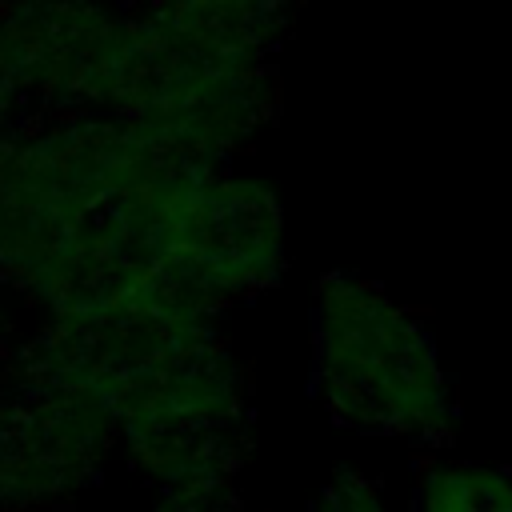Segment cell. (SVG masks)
Instances as JSON below:
<instances>
[{"label": "cell", "instance_id": "cell-1", "mask_svg": "<svg viewBox=\"0 0 512 512\" xmlns=\"http://www.w3.org/2000/svg\"><path fill=\"white\" fill-rule=\"evenodd\" d=\"M164 160L124 116H24L0 160V288L60 316L96 296L128 252V196Z\"/></svg>", "mask_w": 512, "mask_h": 512}, {"label": "cell", "instance_id": "cell-2", "mask_svg": "<svg viewBox=\"0 0 512 512\" xmlns=\"http://www.w3.org/2000/svg\"><path fill=\"white\" fill-rule=\"evenodd\" d=\"M128 252L216 316L284 276V208L260 176L164 156L128 196Z\"/></svg>", "mask_w": 512, "mask_h": 512}, {"label": "cell", "instance_id": "cell-3", "mask_svg": "<svg viewBox=\"0 0 512 512\" xmlns=\"http://www.w3.org/2000/svg\"><path fill=\"white\" fill-rule=\"evenodd\" d=\"M312 376L328 416L352 432L440 444L456 428V396L432 332L360 272L316 280Z\"/></svg>", "mask_w": 512, "mask_h": 512}, {"label": "cell", "instance_id": "cell-4", "mask_svg": "<svg viewBox=\"0 0 512 512\" xmlns=\"http://www.w3.org/2000/svg\"><path fill=\"white\" fill-rule=\"evenodd\" d=\"M0 40L24 112L120 116L152 24L112 0H0Z\"/></svg>", "mask_w": 512, "mask_h": 512}, {"label": "cell", "instance_id": "cell-5", "mask_svg": "<svg viewBox=\"0 0 512 512\" xmlns=\"http://www.w3.org/2000/svg\"><path fill=\"white\" fill-rule=\"evenodd\" d=\"M120 116L172 160L232 164L276 116V72L272 60L200 52L152 28Z\"/></svg>", "mask_w": 512, "mask_h": 512}, {"label": "cell", "instance_id": "cell-6", "mask_svg": "<svg viewBox=\"0 0 512 512\" xmlns=\"http://www.w3.org/2000/svg\"><path fill=\"white\" fill-rule=\"evenodd\" d=\"M116 448V420L92 388L8 368L0 388V512L48 508L92 488Z\"/></svg>", "mask_w": 512, "mask_h": 512}, {"label": "cell", "instance_id": "cell-7", "mask_svg": "<svg viewBox=\"0 0 512 512\" xmlns=\"http://www.w3.org/2000/svg\"><path fill=\"white\" fill-rule=\"evenodd\" d=\"M132 8L176 44L272 60L300 0H132Z\"/></svg>", "mask_w": 512, "mask_h": 512}, {"label": "cell", "instance_id": "cell-8", "mask_svg": "<svg viewBox=\"0 0 512 512\" xmlns=\"http://www.w3.org/2000/svg\"><path fill=\"white\" fill-rule=\"evenodd\" d=\"M412 512H512V472L484 460H436L416 480Z\"/></svg>", "mask_w": 512, "mask_h": 512}, {"label": "cell", "instance_id": "cell-9", "mask_svg": "<svg viewBox=\"0 0 512 512\" xmlns=\"http://www.w3.org/2000/svg\"><path fill=\"white\" fill-rule=\"evenodd\" d=\"M152 512H240L232 480H188L160 488Z\"/></svg>", "mask_w": 512, "mask_h": 512}, {"label": "cell", "instance_id": "cell-10", "mask_svg": "<svg viewBox=\"0 0 512 512\" xmlns=\"http://www.w3.org/2000/svg\"><path fill=\"white\" fill-rule=\"evenodd\" d=\"M20 120H24V100L16 92V80H12L8 56H4V40H0V128H16Z\"/></svg>", "mask_w": 512, "mask_h": 512}, {"label": "cell", "instance_id": "cell-11", "mask_svg": "<svg viewBox=\"0 0 512 512\" xmlns=\"http://www.w3.org/2000/svg\"><path fill=\"white\" fill-rule=\"evenodd\" d=\"M8 332H12V320H8V292L0 288V352L8 348Z\"/></svg>", "mask_w": 512, "mask_h": 512}]
</instances>
